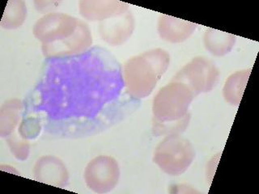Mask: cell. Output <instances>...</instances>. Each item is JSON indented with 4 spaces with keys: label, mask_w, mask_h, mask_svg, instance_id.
Returning a JSON list of instances; mask_svg holds the SVG:
<instances>
[{
    "label": "cell",
    "mask_w": 259,
    "mask_h": 194,
    "mask_svg": "<svg viewBox=\"0 0 259 194\" xmlns=\"http://www.w3.org/2000/svg\"><path fill=\"white\" fill-rule=\"evenodd\" d=\"M33 33L42 42V51L48 58L59 59L83 53L92 44L86 24L63 13H51L36 23Z\"/></svg>",
    "instance_id": "1"
},
{
    "label": "cell",
    "mask_w": 259,
    "mask_h": 194,
    "mask_svg": "<svg viewBox=\"0 0 259 194\" xmlns=\"http://www.w3.org/2000/svg\"><path fill=\"white\" fill-rule=\"evenodd\" d=\"M184 83L176 81L160 89L154 98V131L156 134L180 133L188 125V109L195 96Z\"/></svg>",
    "instance_id": "2"
},
{
    "label": "cell",
    "mask_w": 259,
    "mask_h": 194,
    "mask_svg": "<svg viewBox=\"0 0 259 194\" xmlns=\"http://www.w3.org/2000/svg\"><path fill=\"white\" fill-rule=\"evenodd\" d=\"M169 64V55L161 48L134 57L122 70L124 84L131 96L138 99L151 94Z\"/></svg>",
    "instance_id": "3"
},
{
    "label": "cell",
    "mask_w": 259,
    "mask_h": 194,
    "mask_svg": "<svg viewBox=\"0 0 259 194\" xmlns=\"http://www.w3.org/2000/svg\"><path fill=\"white\" fill-rule=\"evenodd\" d=\"M194 158V152L190 141L174 134L165 137L157 146L153 161L166 173L178 176L190 167Z\"/></svg>",
    "instance_id": "4"
},
{
    "label": "cell",
    "mask_w": 259,
    "mask_h": 194,
    "mask_svg": "<svg viewBox=\"0 0 259 194\" xmlns=\"http://www.w3.org/2000/svg\"><path fill=\"white\" fill-rule=\"evenodd\" d=\"M219 79V71L206 58H195L174 77L172 81L187 85L195 95L212 90Z\"/></svg>",
    "instance_id": "5"
},
{
    "label": "cell",
    "mask_w": 259,
    "mask_h": 194,
    "mask_svg": "<svg viewBox=\"0 0 259 194\" xmlns=\"http://www.w3.org/2000/svg\"><path fill=\"white\" fill-rule=\"evenodd\" d=\"M120 176L117 161L109 156L93 159L85 169L84 179L88 187L94 192H109L117 185Z\"/></svg>",
    "instance_id": "6"
},
{
    "label": "cell",
    "mask_w": 259,
    "mask_h": 194,
    "mask_svg": "<svg viewBox=\"0 0 259 194\" xmlns=\"http://www.w3.org/2000/svg\"><path fill=\"white\" fill-rule=\"evenodd\" d=\"M35 179L38 181L64 188L68 184L69 176L64 164L54 156H43L34 167Z\"/></svg>",
    "instance_id": "7"
},
{
    "label": "cell",
    "mask_w": 259,
    "mask_h": 194,
    "mask_svg": "<svg viewBox=\"0 0 259 194\" xmlns=\"http://www.w3.org/2000/svg\"><path fill=\"white\" fill-rule=\"evenodd\" d=\"M196 24L171 16L162 15L159 20L158 31L161 38L171 42H181L192 34Z\"/></svg>",
    "instance_id": "8"
},
{
    "label": "cell",
    "mask_w": 259,
    "mask_h": 194,
    "mask_svg": "<svg viewBox=\"0 0 259 194\" xmlns=\"http://www.w3.org/2000/svg\"><path fill=\"white\" fill-rule=\"evenodd\" d=\"M134 30L132 14L126 13L119 19L108 20L101 25V34L103 40L112 44H119L127 40Z\"/></svg>",
    "instance_id": "9"
},
{
    "label": "cell",
    "mask_w": 259,
    "mask_h": 194,
    "mask_svg": "<svg viewBox=\"0 0 259 194\" xmlns=\"http://www.w3.org/2000/svg\"><path fill=\"white\" fill-rule=\"evenodd\" d=\"M126 4L121 2H82L79 3V11L83 17L89 20H102L125 14L127 11Z\"/></svg>",
    "instance_id": "10"
},
{
    "label": "cell",
    "mask_w": 259,
    "mask_h": 194,
    "mask_svg": "<svg viewBox=\"0 0 259 194\" xmlns=\"http://www.w3.org/2000/svg\"><path fill=\"white\" fill-rule=\"evenodd\" d=\"M236 36L224 32L208 29L204 36L206 48L211 54L218 56L226 55L234 46Z\"/></svg>",
    "instance_id": "11"
},
{
    "label": "cell",
    "mask_w": 259,
    "mask_h": 194,
    "mask_svg": "<svg viewBox=\"0 0 259 194\" xmlns=\"http://www.w3.org/2000/svg\"><path fill=\"white\" fill-rule=\"evenodd\" d=\"M22 104L19 100H10L3 105L0 112V134L2 137L10 135L20 120Z\"/></svg>",
    "instance_id": "12"
},
{
    "label": "cell",
    "mask_w": 259,
    "mask_h": 194,
    "mask_svg": "<svg viewBox=\"0 0 259 194\" xmlns=\"http://www.w3.org/2000/svg\"><path fill=\"white\" fill-rule=\"evenodd\" d=\"M249 74L250 69L247 71H237L229 77L224 87V96L228 102L234 105L240 104Z\"/></svg>",
    "instance_id": "13"
},
{
    "label": "cell",
    "mask_w": 259,
    "mask_h": 194,
    "mask_svg": "<svg viewBox=\"0 0 259 194\" xmlns=\"http://www.w3.org/2000/svg\"><path fill=\"white\" fill-rule=\"evenodd\" d=\"M27 16V8L23 1H9L4 12L1 25L3 28L12 29L18 28L24 23Z\"/></svg>",
    "instance_id": "14"
},
{
    "label": "cell",
    "mask_w": 259,
    "mask_h": 194,
    "mask_svg": "<svg viewBox=\"0 0 259 194\" xmlns=\"http://www.w3.org/2000/svg\"><path fill=\"white\" fill-rule=\"evenodd\" d=\"M8 144L10 146L12 153L14 154L18 160H24L28 158L29 154V145L28 142L21 141L17 139H8Z\"/></svg>",
    "instance_id": "15"
}]
</instances>
